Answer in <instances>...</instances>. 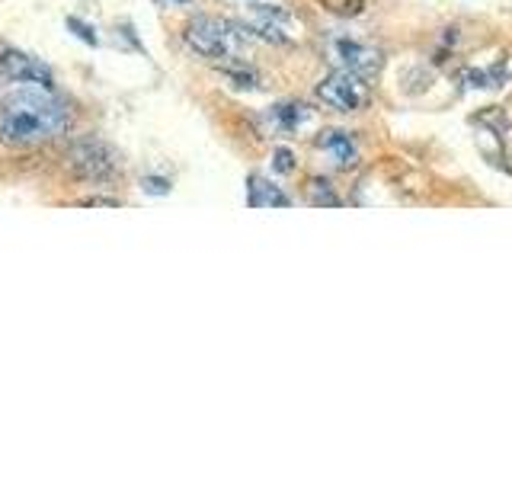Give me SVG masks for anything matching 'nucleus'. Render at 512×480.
Masks as SVG:
<instances>
[{
  "label": "nucleus",
  "mask_w": 512,
  "mask_h": 480,
  "mask_svg": "<svg viewBox=\"0 0 512 480\" xmlns=\"http://www.w3.org/2000/svg\"><path fill=\"white\" fill-rule=\"evenodd\" d=\"M269 119H272V125L279 128V132L295 135V132H301V125L311 122V109L301 106V103H279V106L269 109Z\"/></svg>",
  "instance_id": "10"
},
{
  "label": "nucleus",
  "mask_w": 512,
  "mask_h": 480,
  "mask_svg": "<svg viewBox=\"0 0 512 480\" xmlns=\"http://www.w3.org/2000/svg\"><path fill=\"white\" fill-rule=\"evenodd\" d=\"M68 29L74 32L77 39H84L87 45H100V36H96V29L90 23H80L77 16H68Z\"/></svg>",
  "instance_id": "12"
},
{
  "label": "nucleus",
  "mask_w": 512,
  "mask_h": 480,
  "mask_svg": "<svg viewBox=\"0 0 512 480\" xmlns=\"http://www.w3.org/2000/svg\"><path fill=\"white\" fill-rule=\"evenodd\" d=\"M0 84H26V87L52 90V71L42 61L23 52H4L0 55Z\"/></svg>",
  "instance_id": "6"
},
{
  "label": "nucleus",
  "mask_w": 512,
  "mask_h": 480,
  "mask_svg": "<svg viewBox=\"0 0 512 480\" xmlns=\"http://www.w3.org/2000/svg\"><path fill=\"white\" fill-rule=\"evenodd\" d=\"M68 167L74 170L77 180H90V183H103L109 176H116L119 170L116 154H112L100 138L74 141L68 151Z\"/></svg>",
  "instance_id": "3"
},
{
  "label": "nucleus",
  "mask_w": 512,
  "mask_h": 480,
  "mask_svg": "<svg viewBox=\"0 0 512 480\" xmlns=\"http://www.w3.org/2000/svg\"><path fill=\"white\" fill-rule=\"evenodd\" d=\"M68 128V112L45 87L13 93L0 109V141L10 148H39Z\"/></svg>",
  "instance_id": "1"
},
{
  "label": "nucleus",
  "mask_w": 512,
  "mask_h": 480,
  "mask_svg": "<svg viewBox=\"0 0 512 480\" xmlns=\"http://www.w3.org/2000/svg\"><path fill=\"white\" fill-rule=\"evenodd\" d=\"M77 205H80V208H93V205H96V208H119L122 202H119V199H109V196H100V199H80Z\"/></svg>",
  "instance_id": "16"
},
{
  "label": "nucleus",
  "mask_w": 512,
  "mask_h": 480,
  "mask_svg": "<svg viewBox=\"0 0 512 480\" xmlns=\"http://www.w3.org/2000/svg\"><path fill=\"white\" fill-rule=\"evenodd\" d=\"M311 202H314V205H340V199L333 196L330 183H320V180L311 183Z\"/></svg>",
  "instance_id": "13"
},
{
  "label": "nucleus",
  "mask_w": 512,
  "mask_h": 480,
  "mask_svg": "<svg viewBox=\"0 0 512 480\" xmlns=\"http://www.w3.org/2000/svg\"><path fill=\"white\" fill-rule=\"evenodd\" d=\"M317 100L324 106H330V109H336V112H359L368 103L365 77L336 68L333 74H327L317 84Z\"/></svg>",
  "instance_id": "4"
},
{
  "label": "nucleus",
  "mask_w": 512,
  "mask_h": 480,
  "mask_svg": "<svg viewBox=\"0 0 512 480\" xmlns=\"http://www.w3.org/2000/svg\"><path fill=\"white\" fill-rule=\"evenodd\" d=\"M247 205L250 208H288L292 199H288L279 186L263 180V176H250L247 180Z\"/></svg>",
  "instance_id": "9"
},
{
  "label": "nucleus",
  "mask_w": 512,
  "mask_h": 480,
  "mask_svg": "<svg viewBox=\"0 0 512 480\" xmlns=\"http://www.w3.org/2000/svg\"><path fill=\"white\" fill-rule=\"evenodd\" d=\"M288 26H292V16L285 10L272 7V4H250V29L256 32L260 39H269V42H288Z\"/></svg>",
  "instance_id": "7"
},
{
  "label": "nucleus",
  "mask_w": 512,
  "mask_h": 480,
  "mask_svg": "<svg viewBox=\"0 0 512 480\" xmlns=\"http://www.w3.org/2000/svg\"><path fill=\"white\" fill-rule=\"evenodd\" d=\"M317 148H324L336 167H356L359 160V144L349 132H324L317 138Z\"/></svg>",
  "instance_id": "8"
},
{
  "label": "nucleus",
  "mask_w": 512,
  "mask_h": 480,
  "mask_svg": "<svg viewBox=\"0 0 512 480\" xmlns=\"http://www.w3.org/2000/svg\"><path fill=\"white\" fill-rule=\"evenodd\" d=\"M330 61H336L343 71H352V74H359V77L378 74L381 64H384V58H381V52H378L375 45L349 39V36H340V39L330 42Z\"/></svg>",
  "instance_id": "5"
},
{
  "label": "nucleus",
  "mask_w": 512,
  "mask_h": 480,
  "mask_svg": "<svg viewBox=\"0 0 512 480\" xmlns=\"http://www.w3.org/2000/svg\"><path fill=\"white\" fill-rule=\"evenodd\" d=\"M141 186H144V192H148V196H167V192H170V183L167 180H157V176H144Z\"/></svg>",
  "instance_id": "15"
},
{
  "label": "nucleus",
  "mask_w": 512,
  "mask_h": 480,
  "mask_svg": "<svg viewBox=\"0 0 512 480\" xmlns=\"http://www.w3.org/2000/svg\"><path fill=\"white\" fill-rule=\"evenodd\" d=\"M244 36H247L244 26H234L228 20H215V16H196V20H189L183 29V42L208 61L237 58Z\"/></svg>",
  "instance_id": "2"
},
{
  "label": "nucleus",
  "mask_w": 512,
  "mask_h": 480,
  "mask_svg": "<svg viewBox=\"0 0 512 480\" xmlns=\"http://www.w3.org/2000/svg\"><path fill=\"white\" fill-rule=\"evenodd\" d=\"M330 13H340V16H356V13H362V7H365V0H320Z\"/></svg>",
  "instance_id": "11"
},
{
  "label": "nucleus",
  "mask_w": 512,
  "mask_h": 480,
  "mask_svg": "<svg viewBox=\"0 0 512 480\" xmlns=\"http://www.w3.org/2000/svg\"><path fill=\"white\" fill-rule=\"evenodd\" d=\"M272 170L276 173H292L295 170V154L288 148H276V154H272Z\"/></svg>",
  "instance_id": "14"
}]
</instances>
